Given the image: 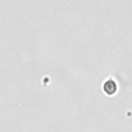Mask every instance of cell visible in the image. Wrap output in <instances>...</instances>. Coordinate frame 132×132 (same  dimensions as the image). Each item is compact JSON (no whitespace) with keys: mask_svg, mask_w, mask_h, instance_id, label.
I'll list each match as a JSON object with an SVG mask.
<instances>
[{"mask_svg":"<svg viewBox=\"0 0 132 132\" xmlns=\"http://www.w3.org/2000/svg\"><path fill=\"white\" fill-rule=\"evenodd\" d=\"M102 89H103L105 94H107V95H114L117 93V90H118V85H117V82L113 79L108 78V79H106L103 82Z\"/></svg>","mask_w":132,"mask_h":132,"instance_id":"1","label":"cell"}]
</instances>
